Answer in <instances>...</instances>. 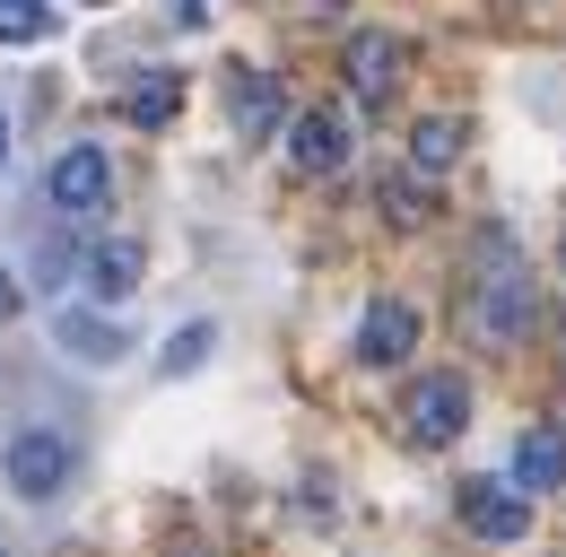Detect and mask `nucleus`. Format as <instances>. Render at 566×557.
Wrapping results in <instances>:
<instances>
[{
	"mask_svg": "<svg viewBox=\"0 0 566 557\" xmlns=\"http://www.w3.org/2000/svg\"><path fill=\"white\" fill-rule=\"evenodd\" d=\"M453 514H462V532H471V540H523V532H532V496H523V487L505 480H471L462 487V496H453Z\"/></svg>",
	"mask_w": 566,
	"mask_h": 557,
	"instance_id": "39448f33",
	"label": "nucleus"
},
{
	"mask_svg": "<svg viewBox=\"0 0 566 557\" xmlns=\"http://www.w3.org/2000/svg\"><path fill=\"white\" fill-rule=\"evenodd\" d=\"M514 487H523V496H549V487H566V427H558V418L523 427V444H514Z\"/></svg>",
	"mask_w": 566,
	"mask_h": 557,
	"instance_id": "9d476101",
	"label": "nucleus"
},
{
	"mask_svg": "<svg viewBox=\"0 0 566 557\" xmlns=\"http://www.w3.org/2000/svg\"><path fill=\"white\" fill-rule=\"evenodd\" d=\"M384 218L392 227H419V175H392L384 183Z\"/></svg>",
	"mask_w": 566,
	"mask_h": 557,
	"instance_id": "f3484780",
	"label": "nucleus"
},
{
	"mask_svg": "<svg viewBox=\"0 0 566 557\" xmlns=\"http://www.w3.org/2000/svg\"><path fill=\"white\" fill-rule=\"evenodd\" d=\"M0 557H9V549H0Z\"/></svg>",
	"mask_w": 566,
	"mask_h": 557,
	"instance_id": "412c9836",
	"label": "nucleus"
},
{
	"mask_svg": "<svg viewBox=\"0 0 566 557\" xmlns=\"http://www.w3.org/2000/svg\"><path fill=\"white\" fill-rule=\"evenodd\" d=\"M0 314H18V278L0 271Z\"/></svg>",
	"mask_w": 566,
	"mask_h": 557,
	"instance_id": "a211bd4d",
	"label": "nucleus"
},
{
	"mask_svg": "<svg viewBox=\"0 0 566 557\" xmlns=\"http://www.w3.org/2000/svg\"><path fill=\"white\" fill-rule=\"evenodd\" d=\"M9 487H18L27 505L62 496V487H71V444H62L53 427H27V435H9Z\"/></svg>",
	"mask_w": 566,
	"mask_h": 557,
	"instance_id": "7ed1b4c3",
	"label": "nucleus"
},
{
	"mask_svg": "<svg viewBox=\"0 0 566 557\" xmlns=\"http://www.w3.org/2000/svg\"><path fill=\"white\" fill-rule=\"evenodd\" d=\"M462 157V123L453 114H427L419 132H410V175H444Z\"/></svg>",
	"mask_w": 566,
	"mask_h": 557,
	"instance_id": "ddd939ff",
	"label": "nucleus"
},
{
	"mask_svg": "<svg viewBox=\"0 0 566 557\" xmlns=\"http://www.w3.org/2000/svg\"><path fill=\"white\" fill-rule=\"evenodd\" d=\"M210 323H184V332H175V348H166V375H192V366H201V357H210Z\"/></svg>",
	"mask_w": 566,
	"mask_h": 557,
	"instance_id": "dca6fc26",
	"label": "nucleus"
},
{
	"mask_svg": "<svg viewBox=\"0 0 566 557\" xmlns=\"http://www.w3.org/2000/svg\"><path fill=\"white\" fill-rule=\"evenodd\" d=\"M280 148H287L296 175H340L349 166V114L340 105H314V114H296L280 132Z\"/></svg>",
	"mask_w": 566,
	"mask_h": 557,
	"instance_id": "20e7f679",
	"label": "nucleus"
},
{
	"mask_svg": "<svg viewBox=\"0 0 566 557\" xmlns=\"http://www.w3.org/2000/svg\"><path fill=\"white\" fill-rule=\"evenodd\" d=\"M401 418H410V435H419V444H453V435L471 427V383H462V375H427Z\"/></svg>",
	"mask_w": 566,
	"mask_h": 557,
	"instance_id": "0eeeda50",
	"label": "nucleus"
},
{
	"mask_svg": "<svg viewBox=\"0 0 566 557\" xmlns=\"http://www.w3.org/2000/svg\"><path fill=\"white\" fill-rule=\"evenodd\" d=\"M62 348H71V357H87V366H114V357H123V332H114V323H96V314H78V305H62Z\"/></svg>",
	"mask_w": 566,
	"mask_h": 557,
	"instance_id": "f8f14e48",
	"label": "nucleus"
},
{
	"mask_svg": "<svg viewBox=\"0 0 566 557\" xmlns=\"http://www.w3.org/2000/svg\"><path fill=\"white\" fill-rule=\"evenodd\" d=\"M44 201L62 209L71 227H96V218L114 209V166H105L96 139H78V148H62V157L44 166Z\"/></svg>",
	"mask_w": 566,
	"mask_h": 557,
	"instance_id": "f03ea898",
	"label": "nucleus"
},
{
	"mask_svg": "<svg viewBox=\"0 0 566 557\" xmlns=\"http://www.w3.org/2000/svg\"><path fill=\"white\" fill-rule=\"evenodd\" d=\"M314 9H332V0H314Z\"/></svg>",
	"mask_w": 566,
	"mask_h": 557,
	"instance_id": "aec40b11",
	"label": "nucleus"
},
{
	"mask_svg": "<svg viewBox=\"0 0 566 557\" xmlns=\"http://www.w3.org/2000/svg\"><path fill=\"white\" fill-rule=\"evenodd\" d=\"M0 166H9V114H0Z\"/></svg>",
	"mask_w": 566,
	"mask_h": 557,
	"instance_id": "6ab92c4d",
	"label": "nucleus"
},
{
	"mask_svg": "<svg viewBox=\"0 0 566 557\" xmlns=\"http://www.w3.org/2000/svg\"><path fill=\"white\" fill-rule=\"evenodd\" d=\"M235 123H244V139L287 132V105H280V78L271 70H235Z\"/></svg>",
	"mask_w": 566,
	"mask_h": 557,
	"instance_id": "9b49d317",
	"label": "nucleus"
},
{
	"mask_svg": "<svg viewBox=\"0 0 566 557\" xmlns=\"http://www.w3.org/2000/svg\"><path fill=\"white\" fill-rule=\"evenodd\" d=\"M53 35V0H0V44H44Z\"/></svg>",
	"mask_w": 566,
	"mask_h": 557,
	"instance_id": "2eb2a0df",
	"label": "nucleus"
},
{
	"mask_svg": "<svg viewBox=\"0 0 566 557\" xmlns=\"http://www.w3.org/2000/svg\"><path fill=\"white\" fill-rule=\"evenodd\" d=\"M340 78H349L357 105H384V96L401 87V35H384V27L349 35V53H340Z\"/></svg>",
	"mask_w": 566,
	"mask_h": 557,
	"instance_id": "423d86ee",
	"label": "nucleus"
},
{
	"mask_svg": "<svg viewBox=\"0 0 566 557\" xmlns=\"http://www.w3.org/2000/svg\"><path fill=\"white\" fill-rule=\"evenodd\" d=\"M175 105H184V87L157 70V78H132L123 87V123H140V132H157V123H175Z\"/></svg>",
	"mask_w": 566,
	"mask_h": 557,
	"instance_id": "4468645a",
	"label": "nucleus"
},
{
	"mask_svg": "<svg viewBox=\"0 0 566 557\" xmlns=\"http://www.w3.org/2000/svg\"><path fill=\"white\" fill-rule=\"evenodd\" d=\"M140 271H148V253L132 244V235L87 244V262H78V278H87V296H96V305H123V296L140 287Z\"/></svg>",
	"mask_w": 566,
	"mask_h": 557,
	"instance_id": "1a4fd4ad",
	"label": "nucleus"
},
{
	"mask_svg": "<svg viewBox=\"0 0 566 557\" xmlns=\"http://www.w3.org/2000/svg\"><path fill=\"white\" fill-rule=\"evenodd\" d=\"M532 332V278L514 271V253H496L489 271L471 278V340L480 348H514Z\"/></svg>",
	"mask_w": 566,
	"mask_h": 557,
	"instance_id": "f257e3e1",
	"label": "nucleus"
},
{
	"mask_svg": "<svg viewBox=\"0 0 566 557\" xmlns=\"http://www.w3.org/2000/svg\"><path fill=\"white\" fill-rule=\"evenodd\" d=\"M410 348H419V314H410L401 296H375V305L357 314V357H366V366H401Z\"/></svg>",
	"mask_w": 566,
	"mask_h": 557,
	"instance_id": "6e6552de",
	"label": "nucleus"
}]
</instances>
